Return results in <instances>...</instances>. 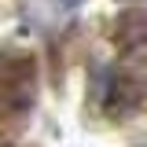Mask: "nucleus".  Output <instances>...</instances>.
<instances>
[{
	"mask_svg": "<svg viewBox=\"0 0 147 147\" xmlns=\"http://www.w3.org/2000/svg\"><path fill=\"white\" fill-rule=\"evenodd\" d=\"M140 96H144V85L140 81H132L125 74H114L107 81V88H103V110L110 118H121V114L140 107Z\"/></svg>",
	"mask_w": 147,
	"mask_h": 147,
	"instance_id": "f03ea898",
	"label": "nucleus"
},
{
	"mask_svg": "<svg viewBox=\"0 0 147 147\" xmlns=\"http://www.w3.org/2000/svg\"><path fill=\"white\" fill-rule=\"evenodd\" d=\"M59 4H63V7H77L81 0H59Z\"/></svg>",
	"mask_w": 147,
	"mask_h": 147,
	"instance_id": "7ed1b4c3",
	"label": "nucleus"
},
{
	"mask_svg": "<svg viewBox=\"0 0 147 147\" xmlns=\"http://www.w3.org/2000/svg\"><path fill=\"white\" fill-rule=\"evenodd\" d=\"M37 96V59L30 52L0 55V121L22 118Z\"/></svg>",
	"mask_w": 147,
	"mask_h": 147,
	"instance_id": "f257e3e1",
	"label": "nucleus"
}]
</instances>
